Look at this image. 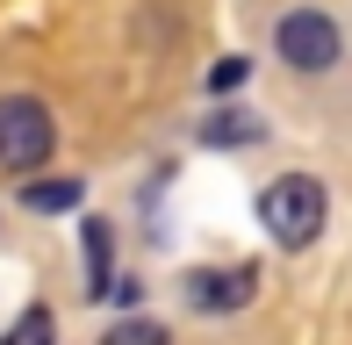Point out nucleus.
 <instances>
[{"mask_svg": "<svg viewBox=\"0 0 352 345\" xmlns=\"http://www.w3.org/2000/svg\"><path fill=\"white\" fill-rule=\"evenodd\" d=\"M108 238H116L108 223H87V280H94L87 295H116V274H108Z\"/></svg>", "mask_w": 352, "mask_h": 345, "instance_id": "nucleus-7", "label": "nucleus"}, {"mask_svg": "<svg viewBox=\"0 0 352 345\" xmlns=\"http://www.w3.org/2000/svg\"><path fill=\"white\" fill-rule=\"evenodd\" d=\"M259 137H266V122L245 115V108H230V115L201 122V144H259Z\"/></svg>", "mask_w": 352, "mask_h": 345, "instance_id": "nucleus-5", "label": "nucleus"}, {"mask_svg": "<svg viewBox=\"0 0 352 345\" xmlns=\"http://www.w3.org/2000/svg\"><path fill=\"white\" fill-rule=\"evenodd\" d=\"M252 288H259L252 266H230V274H223V266H195V274L180 280V295H187L195 309H245Z\"/></svg>", "mask_w": 352, "mask_h": 345, "instance_id": "nucleus-4", "label": "nucleus"}, {"mask_svg": "<svg viewBox=\"0 0 352 345\" xmlns=\"http://www.w3.org/2000/svg\"><path fill=\"white\" fill-rule=\"evenodd\" d=\"M79 194H87V187H79V180H29V187H22V201H29V209H36V216L79 209Z\"/></svg>", "mask_w": 352, "mask_h": 345, "instance_id": "nucleus-6", "label": "nucleus"}, {"mask_svg": "<svg viewBox=\"0 0 352 345\" xmlns=\"http://www.w3.org/2000/svg\"><path fill=\"white\" fill-rule=\"evenodd\" d=\"M101 345H166V331H158L151 317H122V324H116V331H108Z\"/></svg>", "mask_w": 352, "mask_h": 345, "instance_id": "nucleus-9", "label": "nucleus"}, {"mask_svg": "<svg viewBox=\"0 0 352 345\" xmlns=\"http://www.w3.org/2000/svg\"><path fill=\"white\" fill-rule=\"evenodd\" d=\"M245 72H252L245 58H223V65L209 72V93H230V87H245Z\"/></svg>", "mask_w": 352, "mask_h": 345, "instance_id": "nucleus-10", "label": "nucleus"}, {"mask_svg": "<svg viewBox=\"0 0 352 345\" xmlns=\"http://www.w3.org/2000/svg\"><path fill=\"white\" fill-rule=\"evenodd\" d=\"M58 130H51V108L36 93H8L0 101V172H36L51 159Z\"/></svg>", "mask_w": 352, "mask_h": 345, "instance_id": "nucleus-2", "label": "nucleus"}, {"mask_svg": "<svg viewBox=\"0 0 352 345\" xmlns=\"http://www.w3.org/2000/svg\"><path fill=\"white\" fill-rule=\"evenodd\" d=\"M274 51H280L295 72H331V65H338V51H345V36H338V22H331V14L295 8V14H280Z\"/></svg>", "mask_w": 352, "mask_h": 345, "instance_id": "nucleus-3", "label": "nucleus"}, {"mask_svg": "<svg viewBox=\"0 0 352 345\" xmlns=\"http://www.w3.org/2000/svg\"><path fill=\"white\" fill-rule=\"evenodd\" d=\"M324 216H331V201H324V187H316L309 172H287V180H274L259 194V223H266V238H274L280 252L316 245L324 238Z\"/></svg>", "mask_w": 352, "mask_h": 345, "instance_id": "nucleus-1", "label": "nucleus"}, {"mask_svg": "<svg viewBox=\"0 0 352 345\" xmlns=\"http://www.w3.org/2000/svg\"><path fill=\"white\" fill-rule=\"evenodd\" d=\"M51 338H58L51 309H22V317H14V331L0 338V345H51Z\"/></svg>", "mask_w": 352, "mask_h": 345, "instance_id": "nucleus-8", "label": "nucleus"}]
</instances>
